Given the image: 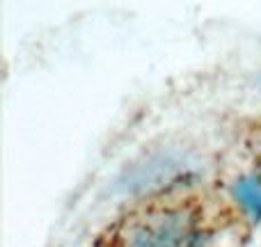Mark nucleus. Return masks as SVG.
Masks as SVG:
<instances>
[{"label": "nucleus", "mask_w": 261, "mask_h": 247, "mask_svg": "<svg viewBox=\"0 0 261 247\" xmlns=\"http://www.w3.org/2000/svg\"><path fill=\"white\" fill-rule=\"evenodd\" d=\"M126 247H206V231L190 208L172 206L135 222Z\"/></svg>", "instance_id": "obj_1"}, {"label": "nucleus", "mask_w": 261, "mask_h": 247, "mask_svg": "<svg viewBox=\"0 0 261 247\" xmlns=\"http://www.w3.org/2000/svg\"><path fill=\"white\" fill-rule=\"evenodd\" d=\"M231 195L254 222H261V174L239 176L231 185Z\"/></svg>", "instance_id": "obj_2"}]
</instances>
